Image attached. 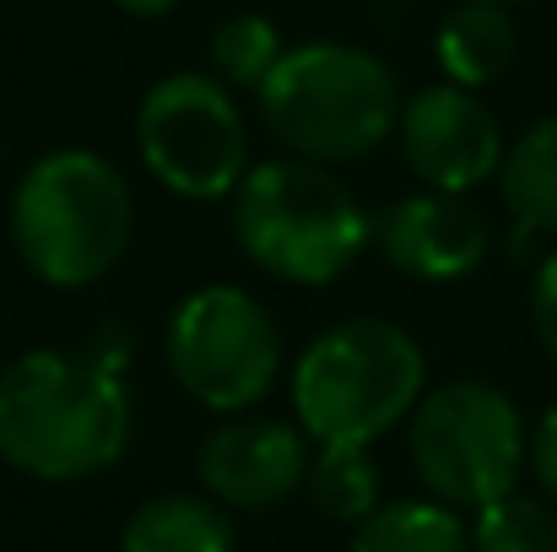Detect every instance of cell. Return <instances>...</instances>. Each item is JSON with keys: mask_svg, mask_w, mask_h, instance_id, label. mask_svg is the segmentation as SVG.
<instances>
[{"mask_svg": "<svg viewBox=\"0 0 557 552\" xmlns=\"http://www.w3.org/2000/svg\"><path fill=\"white\" fill-rule=\"evenodd\" d=\"M131 444L125 368L87 353L38 347L0 368V461L38 482L109 471Z\"/></svg>", "mask_w": 557, "mask_h": 552, "instance_id": "6da1fadb", "label": "cell"}, {"mask_svg": "<svg viewBox=\"0 0 557 552\" xmlns=\"http://www.w3.org/2000/svg\"><path fill=\"white\" fill-rule=\"evenodd\" d=\"M136 233V195L125 174L87 147H60L38 158L11 195L16 260L49 287L103 282Z\"/></svg>", "mask_w": 557, "mask_h": 552, "instance_id": "7a4b0ae2", "label": "cell"}, {"mask_svg": "<svg viewBox=\"0 0 557 552\" xmlns=\"http://www.w3.org/2000/svg\"><path fill=\"white\" fill-rule=\"evenodd\" d=\"M233 238L276 282L325 287L373 238L369 211L325 163H255L233 189Z\"/></svg>", "mask_w": 557, "mask_h": 552, "instance_id": "3957f363", "label": "cell"}, {"mask_svg": "<svg viewBox=\"0 0 557 552\" xmlns=\"http://www.w3.org/2000/svg\"><path fill=\"white\" fill-rule=\"evenodd\" d=\"M260 114L271 136L309 163H352L400 125L395 71L352 44H298L260 82Z\"/></svg>", "mask_w": 557, "mask_h": 552, "instance_id": "277c9868", "label": "cell"}, {"mask_svg": "<svg viewBox=\"0 0 557 552\" xmlns=\"http://www.w3.org/2000/svg\"><path fill=\"white\" fill-rule=\"evenodd\" d=\"M422 347L389 320H347L293 368V412L314 444H373L422 401Z\"/></svg>", "mask_w": 557, "mask_h": 552, "instance_id": "5b68a950", "label": "cell"}, {"mask_svg": "<svg viewBox=\"0 0 557 552\" xmlns=\"http://www.w3.org/2000/svg\"><path fill=\"white\" fill-rule=\"evenodd\" d=\"M406 439L422 488L449 510H482L515 493L531 444L520 406L487 379H449L422 390Z\"/></svg>", "mask_w": 557, "mask_h": 552, "instance_id": "8992f818", "label": "cell"}, {"mask_svg": "<svg viewBox=\"0 0 557 552\" xmlns=\"http://www.w3.org/2000/svg\"><path fill=\"white\" fill-rule=\"evenodd\" d=\"M136 142L147 174L185 195V200H216L233 195L249 174V131L233 103V93L216 76L180 71L163 76L136 114Z\"/></svg>", "mask_w": 557, "mask_h": 552, "instance_id": "52a82bcc", "label": "cell"}, {"mask_svg": "<svg viewBox=\"0 0 557 552\" xmlns=\"http://www.w3.org/2000/svg\"><path fill=\"white\" fill-rule=\"evenodd\" d=\"M169 368L211 412H249L282 368V336L265 304L244 287H195L169 320Z\"/></svg>", "mask_w": 557, "mask_h": 552, "instance_id": "ba28073f", "label": "cell"}, {"mask_svg": "<svg viewBox=\"0 0 557 552\" xmlns=\"http://www.w3.org/2000/svg\"><path fill=\"white\" fill-rule=\"evenodd\" d=\"M400 152L411 163V174L428 189H455L471 195L476 184L498 180L504 163V131L498 114L471 93V87H422L406 109H400Z\"/></svg>", "mask_w": 557, "mask_h": 552, "instance_id": "9c48e42d", "label": "cell"}, {"mask_svg": "<svg viewBox=\"0 0 557 552\" xmlns=\"http://www.w3.org/2000/svg\"><path fill=\"white\" fill-rule=\"evenodd\" d=\"M309 439L282 417H227L200 439L195 471L222 510H276L309 482Z\"/></svg>", "mask_w": 557, "mask_h": 552, "instance_id": "30bf717a", "label": "cell"}, {"mask_svg": "<svg viewBox=\"0 0 557 552\" xmlns=\"http://www.w3.org/2000/svg\"><path fill=\"white\" fill-rule=\"evenodd\" d=\"M384 260L417 282H460L487 260V217L471 195L455 189H417L395 200L373 228Z\"/></svg>", "mask_w": 557, "mask_h": 552, "instance_id": "8fae6325", "label": "cell"}, {"mask_svg": "<svg viewBox=\"0 0 557 552\" xmlns=\"http://www.w3.org/2000/svg\"><path fill=\"white\" fill-rule=\"evenodd\" d=\"M515 49H520V33H515L509 5H498V0H460L438 22V38H433L444 76L455 87H471V93L498 82L515 65Z\"/></svg>", "mask_w": 557, "mask_h": 552, "instance_id": "7c38bea8", "label": "cell"}, {"mask_svg": "<svg viewBox=\"0 0 557 552\" xmlns=\"http://www.w3.org/2000/svg\"><path fill=\"white\" fill-rule=\"evenodd\" d=\"M498 189L515 217V238H542L557 233V114L536 120L520 142L504 147Z\"/></svg>", "mask_w": 557, "mask_h": 552, "instance_id": "4fadbf2b", "label": "cell"}, {"mask_svg": "<svg viewBox=\"0 0 557 552\" xmlns=\"http://www.w3.org/2000/svg\"><path fill=\"white\" fill-rule=\"evenodd\" d=\"M120 552H233V520L216 499L163 493L125 520Z\"/></svg>", "mask_w": 557, "mask_h": 552, "instance_id": "5bb4252c", "label": "cell"}, {"mask_svg": "<svg viewBox=\"0 0 557 552\" xmlns=\"http://www.w3.org/2000/svg\"><path fill=\"white\" fill-rule=\"evenodd\" d=\"M352 552H471V526L438 499H395L358 526Z\"/></svg>", "mask_w": 557, "mask_h": 552, "instance_id": "9a60e30c", "label": "cell"}, {"mask_svg": "<svg viewBox=\"0 0 557 552\" xmlns=\"http://www.w3.org/2000/svg\"><path fill=\"white\" fill-rule=\"evenodd\" d=\"M309 499L320 515L363 526L379 510V471H373L369 444H320L309 466Z\"/></svg>", "mask_w": 557, "mask_h": 552, "instance_id": "2e32d148", "label": "cell"}, {"mask_svg": "<svg viewBox=\"0 0 557 552\" xmlns=\"http://www.w3.org/2000/svg\"><path fill=\"white\" fill-rule=\"evenodd\" d=\"M471 552H557V510L515 488L476 510Z\"/></svg>", "mask_w": 557, "mask_h": 552, "instance_id": "e0dca14e", "label": "cell"}, {"mask_svg": "<svg viewBox=\"0 0 557 552\" xmlns=\"http://www.w3.org/2000/svg\"><path fill=\"white\" fill-rule=\"evenodd\" d=\"M282 54H287V49H282L276 22H265V16H255V11H238V16H227V22L216 27V38H211V76H216L222 87H255V93H260V82L276 71Z\"/></svg>", "mask_w": 557, "mask_h": 552, "instance_id": "ac0fdd59", "label": "cell"}, {"mask_svg": "<svg viewBox=\"0 0 557 552\" xmlns=\"http://www.w3.org/2000/svg\"><path fill=\"white\" fill-rule=\"evenodd\" d=\"M531 326H536V342L547 347V358L557 364V249L536 266V282H531Z\"/></svg>", "mask_w": 557, "mask_h": 552, "instance_id": "d6986e66", "label": "cell"}, {"mask_svg": "<svg viewBox=\"0 0 557 552\" xmlns=\"http://www.w3.org/2000/svg\"><path fill=\"white\" fill-rule=\"evenodd\" d=\"M525 461H531V471H536V482L547 488L557 499V401L536 417V428H531V444H525Z\"/></svg>", "mask_w": 557, "mask_h": 552, "instance_id": "ffe728a7", "label": "cell"}, {"mask_svg": "<svg viewBox=\"0 0 557 552\" xmlns=\"http://www.w3.org/2000/svg\"><path fill=\"white\" fill-rule=\"evenodd\" d=\"M120 11H136V16H163V11H174L180 0H114Z\"/></svg>", "mask_w": 557, "mask_h": 552, "instance_id": "44dd1931", "label": "cell"}, {"mask_svg": "<svg viewBox=\"0 0 557 552\" xmlns=\"http://www.w3.org/2000/svg\"><path fill=\"white\" fill-rule=\"evenodd\" d=\"M498 5H509V0H498Z\"/></svg>", "mask_w": 557, "mask_h": 552, "instance_id": "7402d4cb", "label": "cell"}]
</instances>
